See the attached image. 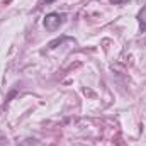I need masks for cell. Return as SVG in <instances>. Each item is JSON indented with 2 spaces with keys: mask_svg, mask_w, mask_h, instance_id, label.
<instances>
[{
  "mask_svg": "<svg viewBox=\"0 0 146 146\" xmlns=\"http://www.w3.org/2000/svg\"><path fill=\"white\" fill-rule=\"evenodd\" d=\"M63 19H65V15H63V14L49 12V14L44 17V27H46L48 31H56V29L63 24Z\"/></svg>",
  "mask_w": 146,
  "mask_h": 146,
  "instance_id": "obj_1",
  "label": "cell"
},
{
  "mask_svg": "<svg viewBox=\"0 0 146 146\" xmlns=\"http://www.w3.org/2000/svg\"><path fill=\"white\" fill-rule=\"evenodd\" d=\"M139 22H143V26H141V33H145L146 31V7L143 9V12L139 14Z\"/></svg>",
  "mask_w": 146,
  "mask_h": 146,
  "instance_id": "obj_2",
  "label": "cell"
},
{
  "mask_svg": "<svg viewBox=\"0 0 146 146\" xmlns=\"http://www.w3.org/2000/svg\"><path fill=\"white\" fill-rule=\"evenodd\" d=\"M110 3H114V5H121V3H126V2H129V0H109Z\"/></svg>",
  "mask_w": 146,
  "mask_h": 146,
  "instance_id": "obj_3",
  "label": "cell"
}]
</instances>
